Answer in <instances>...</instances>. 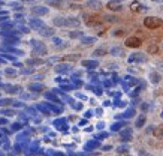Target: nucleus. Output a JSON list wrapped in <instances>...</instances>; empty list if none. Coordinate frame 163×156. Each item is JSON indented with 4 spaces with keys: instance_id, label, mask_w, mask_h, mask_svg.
Segmentation results:
<instances>
[{
    "instance_id": "1",
    "label": "nucleus",
    "mask_w": 163,
    "mask_h": 156,
    "mask_svg": "<svg viewBox=\"0 0 163 156\" xmlns=\"http://www.w3.org/2000/svg\"><path fill=\"white\" fill-rule=\"evenodd\" d=\"M162 24H163L162 18H157V17H147V18H144V26H145L147 29L154 30V29L160 27Z\"/></svg>"
},
{
    "instance_id": "2",
    "label": "nucleus",
    "mask_w": 163,
    "mask_h": 156,
    "mask_svg": "<svg viewBox=\"0 0 163 156\" xmlns=\"http://www.w3.org/2000/svg\"><path fill=\"white\" fill-rule=\"evenodd\" d=\"M141 45H142V41L136 36H130L126 39V47H129V48H138Z\"/></svg>"
},
{
    "instance_id": "3",
    "label": "nucleus",
    "mask_w": 163,
    "mask_h": 156,
    "mask_svg": "<svg viewBox=\"0 0 163 156\" xmlns=\"http://www.w3.org/2000/svg\"><path fill=\"white\" fill-rule=\"evenodd\" d=\"M84 21H85V24L87 26H90V27H93V26H99L100 24V18L99 17H96V15H84Z\"/></svg>"
},
{
    "instance_id": "4",
    "label": "nucleus",
    "mask_w": 163,
    "mask_h": 156,
    "mask_svg": "<svg viewBox=\"0 0 163 156\" xmlns=\"http://www.w3.org/2000/svg\"><path fill=\"white\" fill-rule=\"evenodd\" d=\"M32 45L35 47V54L38 53V54H47V47L42 44V42H39V41H32Z\"/></svg>"
},
{
    "instance_id": "5",
    "label": "nucleus",
    "mask_w": 163,
    "mask_h": 156,
    "mask_svg": "<svg viewBox=\"0 0 163 156\" xmlns=\"http://www.w3.org/2000/svg\"><path fill=\"white\" fill-rule=\"evenodd\" d=\"M145 60H147V57H145L144 53H135V54H132V56L129 57V62H130V63H142V62H145Z\"/></svg>"
},
{
    "instance_id": "6",
    "label": "nucleus",
    "mask_w": 163,
    "mask_h": 156,
    "mask_svg": "<svg viewBox=\"0 0 163 156\" xmlns=\"http://www.w3.org/2000/svg\"><path fill=\"white\" fill-rule=\"evenodd\" d=\"M141 5H145V0H135L132 3V11H136V12H144L147 11V6H141Z\"/></svg>"
},
{
    "instance_id": "7",
    "label": "nucleus",
    "mask_w": 163,
    "mask_h": 156,
    "mask_svg": "<svg viewBox=\"0 0 163 156\" xmlns=\"http://www.w3.org/2000/svg\"><path fill=\"white\" fill-rule=\"evenodd\" d=\"M53 24L56 27H67V18H64V17H56L53 20Z\"/></svg>"
},
{
    "instance_id": "8",
    "label": "nucleus",
    "mask_w": 163,
    "mask_h": 156,
    "mask_svg": "<svg viewBox=\"0 0 163 156\" xmlns=\"http://www.w3.org/2000/svg\"><path fill=\"white\" fill-rule=\"evenodd\" d=\"M32 14L33 15H47L48 14V8H45V6H35V8H32Z\"/></svg>"
},
{
    "instance_id": "9",
    "label": "nucleus",
    "mask_w": 163,
    "mask_h": 156,
    "mask_svg": "<svg viewBox=\"0 0 163 156\" xmlns=\"http://www.w3.org/2000/svg\"><path fill=\"white\" fill-rule=\"evenodd\" d=\"M30 27L35 29V30H42V29L45 27V24H44L41 20H35V18H32V20H30Z\"/></svg>"
},
{
    "instance_id": "10",
    "label": "nucleus",
    "mask_w": 163,
    "mask_h": 156,
    "mask_svg": "<svg viewBox=\"0 0 163 156\" xmlns=\"http://www.w3.org/2000/svg\"><path fill=\"white\" fill-rule=\"evenodd\" d=\"M106 8H108L109 11H114V12H118V11H121V9H123L121 3H118V2H108Z\"/></svg>"
},
{
    "instance_id": "11",
    "label": "nucleus",
    "mask_w": 163,
    "mask_h": 156,
    "mask_svg": "<svg viewBox=\"0 0 163 156\" xmlns=\"http://www.w3.org/2000/svg\"><path fill=\"white\" fill-rule=\"evenodd\" d=\"M109 54L111 56H115V57H121V56H124V50L121 47H112L109 50Z\"/></svg>"
},
{
    "instance_id": "12",
    "label": "nucleus",
    "mask_w": 163,
    "mask_h": 156,
    "mask_svg": "<svg viewBox=\"0 0 163 156\" xmlns=\"http://www.w3.org/2000/svg\"><path fill=\"white\" fill-rule=\"evenodd\" d=\"M160 80H162L160 72H156V71L150 72V81H151L153 84H159V83H160Z\"/></svg>"
},
{
    "instance_id": "13",
    "label": "nucleus",
    "mask_w": 163,
    "mask_h": 156,
    "mask_svg": "<svg viewBox=\"0 0 163 156\" xmlns=\"http://www.w3.org/2000/svg\"><path fill=\"white\" fill-rule=\"evenodd\" d=\"M153 135H154V138H157V140H163V125L156 126V128L153 129Z\"/></svg>"
},
{
    "instance_id": "14",
    "label": "nucleus",
    "mask_w": 163,
    "mask_h": 156,
    "mask_svg": "<svg viewBox=\"0 0 163 156\" xmlns=\"http://www.w3.org/2000/svg\"><path fill=\"white\" fill-rule=\"evenodd\" d=\"M87 6L91 8V9L99 11V9L102 8V2H100V0H88V2H87Z\"/></svg>"
},
{
    "instance_id": "15",
    "label": "nucleus",
    "mask_w": 163,
    "mask_h": 156,
    "mask_svg": "<svg viewBox=\"0 0 163 156\" xmlns=\"http://www.w3.org/2000/svg\"><path fill=\"white\" fill-rule=\"evenodd\" d=\"M159 51H160V47H159L157 44H150V45L147 47V53H148V54L156 56V54H159Z\"/></svg>"
},
{
    "instance_id": "16",
    "label": "nucleus",
    "mask_w": 163,
    "mask_h": 156,
    "mask_svg": "<svg viewBox=\"0 0 163 156\" xmlns=\"http://www.w3.org/2000/svg\"><path fill=\"white\" fill-rule=\"evenodd\" d=\"M47 5L48 6H53L56 9H60L63 6V2H61V0H47Z\"/></svg>"
},
{
    "instance_id": "17",
    "label": "nucleus",
    "mask_w": 163,
    "mask_h": 156,
    "mask_svg": "<svg viewBox=\"0 0 163 156\" xmlns=\"http://www.w3.org/2000/svg\"><path fill=\"white\" fill-rule=\"evenodd\" d=\"M145 122H147V117H145V114H141V116L136 119V123H135V126H136L138 129H141V128L145 125Z\"/></svg>"
},
{
    "instance_id": "18",
    "label": "nucleus",
    "mask_w": 163,
    "mask_h": 156,
    "mask_svg": "<svg viewBox=\"0 0 163 156\" xmlns=\"http://www.w3.org/2000/svg\"><path fill=\"white\" fill-rule=\"evenodd\" d=\"M82 66H85V68H88V69H93V68L99 66V63H97L96 60H82Z\"/></svg>"
},
{
    "instance_id": "19",
    "label": "nucleus",
    "mask_w": 163,
    "mask_h": 156,
    "mask_svg": "<svg viewBox=\"0 0 163 156\" xmlns=\"http://www.w3.org/2000/svg\"><path fill=\"white\" fill-rule=\"evenodd\" d=\"M39 33L42 35V36H53L54 35V29H51V27H44L42 30H39Z\"/></svg>"
},
{
    "instance_id": "20",
    "label": "nucleus",
    "mask_w": 163,
    "mask_h": 156,
    "mask_svg": "<svg viewBox=\"0 0 163 156\" xmlns=\"http://www.w3.org/2000/svg\"><path fill=\"white\" fill-rule=\"evenodd\" d=\"M78 26H79V20L78 18H73V17L67 18V27H78Z\"/></svg>"
},
{
    "instance_id": "21",
    "label": "nucleus",
    "mask_w": 163,
    "mask_h": 156,
    "mask_svg": "<svg viewBox=\"0 0 163 156\" xmlns=\"http://www.w3.org/2000/svg\"><path fill=\"white\" fill-rule=\"evenodd\" d=\"M81 42L84 45H91L93 42H96V38H93V36H84V38H81Z\"/></svg>"
},
{
    "instance_id": "22",
    "label": "nucleus",
    "mask_w": 163,
    "mask_h": 156,
    "mask_svg": "<svg viewBox=\"0 0 163 156\" xmlns=\"http://www.w3.org/2000/svg\"><path fill=\"white\" fill-rule=\"evenodd\" d=\"M93 54H94L96 57H103V56H106V50H105V48H96Z\"/></svg>"
},
{
    "instance_id": "23",
    "label": "nucleus",
    "mask_w": 163,
    "mask_h": 156,
    "mask_svg": "<svg viewBox=\"0 0 163 156\" xmlns=\"http://www.w3.org/2000/svg\"><path fill=\"white\" fill-rule=\"evenodd\" d=\"M70 68H69V65H59V66H56V71L57 72H67Z\"/></svg>"
},
{
    "instance_id": "24",
    "label": "nucleus",
    "mask_w": 163,
    "mask_h": 156,
    "mask_svg": "<svg viewBox=\"0 0 163 156\" xmlns=\"http://www.w3.org/2000/svg\"><path fill=\"white\" fill-rule=\"evenodd\" d=\"M69 36H70L72 39H75V38H84V33H82V32H70Z\"/></svg>"
},
{
    "instance_id": "25",
    "label": "nucleus",
    "mask_w": 163,
    "mask_h": 156,
    "mask_svg": "<svg viewBox=\"0 0 163 156\" xmlns=\"http://www.w3.org/2000/svg\"><path fill=\"white\" fill-rule=\"evenodd\" d=\"M44 62L42 60H39V59H30V60H27V65H42Z\"/></svg>"
},
{
    "instance_id": "26",
    "label": "nucleus",
    "mask_w": 163,
    "mask_h": 156,
    "mask_svg": "<svg viewBox=\"0 0 163 156\" xmlns=\"http://www.w3.org/2000/svg\"><path fill=\"white\" fill-rule=\"evenodd\" d=\"M97 146H99V143H97V141H90V143H87L85 149H87V150H90V149H94V147H97Z\"/></svg>"
},
{
    "instance_id": "27",
    "label": "nucleus",
    "mask_w": 163,
    "mask_h": 156,
    "mask_svg": "<svg viewBox=\"0 0 163 156\" xmlns=\"http://www.w3.org/2000/svg\"><path fill=\"white\" fill-rule=\"evenodd\" d=\"M105 18V21H108V23H115L117 21V17L115 15H106V17H103Z\"/></svg>"
},
{
    "instance_id": "28",
    "label": "nucleus",
    "mask_w": 163,
    "mask_h": 156,
    "mask_svg": "<svg viewBox=\"0 0 163 156\" xmlns=\"http://www.w3.org/2000/svg\"><path fill=\"white\" fill-rule=\"evenodd\" d=\"M30 89L35 90V92H41L44 89V86H41V84H30Z\"/></svg>"
},
{
    "instance_id": "29",
    "label": "nucleus",
    "mask_w": 163,
    "mask_h": 156,
    "mask_svg": "<svg viewBox=\"0 0 163 156\" xmlns=\"http://www.w3.org/2000/svg\"><path fill=\"white\" fill-rule=\"evenodd\" d=\"M79 59V56L78 54H73V56H66V57H63V60H78Z\"/></svg>"
},
{
    "instance_id": "30",
    "label": "nucleus",
    "mask_w": 163,
    "mask_h": 156,
    "mask_svg": "<svg viewBox=\"0 0 163 156\" xmlns=\"http://www.w3.org/2000/svg\"><path fill=\"white\" fill-rule=\"evenodd\" d=\"M120 128H123V123H114L111 129H112V131H118Z\"/></svg>"
},
{
    "instance_id": "31",
    "label": "nucleus",
    "mask_w": 163,
    "mask_h": 156,
    "mask_svg": "<svg viewBox=\"0 0 163 156\" xmlns=\"http://www.w3.org/2000/svg\"><path fill=\"white\" fill-rule=\"evenodd\" d=\"M112 35H114V36H121V35H124V30H123V29H118V32H114Z\"/></svg>"
},
{
    "instance_id": "32",
    "label": "nucleus",
    "mask_w": 163,
    "mask_h": 156,
    "mask_svg": "<svg viewBox=\"0 0 163 156\" xmlns=\"http://www.w3.org/2000/svg\"><path fill=\"white\" fill-rule=\"evenodd\" d=\"M135 114V110H129V111H126V117H132Z\"/></svg>"
},
{
    "instance_id": "33",
    "label": "nucleus",
    "mask_w": 163,
    "mask_h": 156,
    "mask_svg": "<svg viewBox=\"0 0 163 156\" xmlns=\"http://www.w3.org/2000/svg\"><path fill=\"white\" fill-rule=\"evenodd\" d=\"M3 114H6V116H14V114H15V111H9V110H5V111H3Z\"/></svg>"
},
{
    "instance_id": "34",
    "label": "nucleus",
    "mask_w": 163,
    "mask_h": 156,
    "mask_svg": "<svg viewBox=\"0 0 163 156\" xmlns=\"http://www.w3.org/2000/svg\"><path fill=\"white\" fill-rule=\"evenodd\" d=\"M103 126H105L103 122H99V123H97V129H103Z\"/></svg>"
},
{
    "instance_id": "35",
    "label": "nucleus",
    "mask_w": 163,
    "mask_h": 156,
    "mask_svg": "<svg viewBox=\"0 0 163 156\" xmlns=\"http://www.w3.org/2000/svg\"><path fill=\"white\" fill-rule=\"evenodd\" d=\"M6 74H8V75H15V72H14L12 69H6Z\"/></svg>"
},
{
    "instance_id": "36",
    "label": "nucleus",
    "mask_w": 163,
    "mask_h": 156,
    "mask_svg": "<svg viewBox=\"0 0 163 156\" xmlns=\"http://www.w3.org/2000/svg\"><path fill=\"white\" fill-rule=\"evenodd\" d=\"M157 66H159V72H160V71H163V62H160Z\"/></svg>"
},
{
    "instance_id": "37",
    "label": "nucleus",
    "mask_w": 163,
    "mask_h": 156,
    "mask_svg": "<svg viewBox=\"0 0 163 156\" xmlns=\"http://www.w3.org/2000/svg\"><path fill=\"white\" fill-rule=\"evenodd\" d=\"M102 113H103V111H102V108H99V110H96V114H97V116H102Z\"/></svg>"
},
{
    "instance_id": "38",
    "label": "nucleus",
    "mask_w": 163,
    "mask_h": 156,
    "mask_svg": "<svg viewBox=\"0 0 163 156\" xmlns=\"http://www.w3.org/2000/svg\"><path fill=\"white\" fill-rule=\"evenodd\" d=\"M85 117H91V111H87L85 113Z\"/></svg>"
},
{
    "instance_id": "39",
    "label": "nucleus",
    "mask_w": 163,
    "mask_h": 156,
    "mask_svg": "<svg viewBox=\"0 0 163 156\" xmlns=\"http://www.w3.org/2000/svg\"><path fill=\"white\" fill-rule=\"evenodd\" d=\"M5 123H6V120H5V119H0V125H5Z\"/></svg>"
},
{
    "instance_id": "40",
    "label": "nucleus",
    "mask_w": 163,
    "mask_h": 156,
    "mask_svg": "<svg viewBox=\"0 0 163 156\" xmlns=\"http://www.w3.org/2000/svg\"><path fill=\"white\" fill-rule=\"evenodd\" d=\"M151 2H154V3H162L163 0H151Z\"/></svg>"
},
{
    "instance_id": "41",
    "label": "nucleus",
    "mask_w": 163,
    "mask_h": 156,
    "mask_svg": "<svg viewBox=\"0 0 163 156\" xmlns=\"http://www.w3.org/2000/svg\"><path fill=\"white\" fill-rule=\"evenodd\" d=\"M109 2H118L120 3V2H123V0H109Z\"/></svg>"
},
{
    "instance_id": "42",
    "label": "nucleus",
    "mask_w": 163,
    "mask_h": 156,
    "mask_svg": "<svg viewBox=\"0 0 163 156\" xmlns=\"http://www.w3.org/2000/svg\"><path fill=\"white\" fill-rule=\"evenodd\" d=\"M160 11H162V12H163V5H160Z\"/></svg>"
},
{
    "instance_id": "43",
    "label": "nucleus",
    "mask_w": 163,
    "mask_h": 156,
    "mask_svg": "<svg viewBox=\"0 0 163 156\" xmlns=\"http://www.w3.org/2000/svg\"><path fill=\"white\" fill-rule=\"evenodd\" d=\"M162 48H163V42H162Z\"/></svg>"
},
{
    "instance_id": "44",
    "label": "nucleus",
    "mask_w": 163,
    "mask_h": 156,
    "mask_svg": "<svg viewBox=\"0 0 163 156\" xmlns=\"http://www.w3.org/2000/svg\"><path fill=\"white\" fill-rule=\"evenodd\" d=\"M0 63H2V60H0Z\"/></svg>"
}]
</instances>
